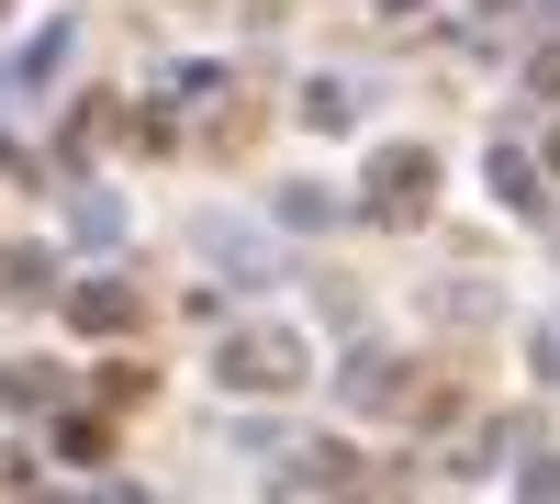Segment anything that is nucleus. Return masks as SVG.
<instances>
[{
    "label": "nucleus",
    "instance_id": "1",
    "mask_svg": "<svg viewBox=\"0 0 560 504\" xmlns=\"http://www.w3.org/2000/svg\"><path fill=\"white\" fill-rule=\"evenodd\" d=\"M213 382L224 392H303V337L292 326H236L213 348Z\"/></svg>",
    "mask_w": 560,
    "mask_h": 504
},
{
    "label": "nucleus",
    "instance_id": "2",
    "mask_svg": "<svg viewBox=\"0 0 560 504\" xmlns=\"http://www.w3.org/2000/svg\"><path fill=\"white\" fill-rule=\"evenodd\" d=\"M191 258L202 269H224V281H292V269H280V236L269 224H247V213H191Z\"/></svg>",
    "mask_w": 560,
    "mask_h": 504
},
{
    "label": "nucleus",
    "instance_id": "3",
    "mask_svg": "<svg viewBox=\"0 0 560 504\" xmlns=\"http://www.w3.org/2000/svg\"><path fill=\"white\" fill-rule=\"evenodd\" d=\"M427 202H438V157L427 146H382V157H370V179H359L370 224H427Z\"/></svg>",
    "mask_w": 560,
    "mask_h": 504
},
{
    "label": "nucleus",
    "instance_id": "4",
    "mask_svg": "<svg viewBox=\"0 0 560 504\" xmlns=\"http://www.w3.org/2000/svg\"><path fill=\"white\" fill-rule=\"evenodd\" d=\"M337 392L359 403V415H438V382H415L404 359H382V348H359L337 371Z\"/></svg>",
    "mask_w": 560,
    "mask_h": 504
},
{
    "label": "nucleus",
    "instance_id": "5",
    "mask_svg": "<svg viewBox=\"0 0 560 504\" xmlns=\"http://www.w3.org/2000/svg\"><path fill=\"white\" fill-rule=\"evenodd\" d=\"M269 482H280V493H359L370 460H348V448L314 437V448H269Z\"/></svg>",
    "mask_w": 560,
    "mask_h": 504
},
{
    "label": "nucleus",
    "instance_id": "6",
    "mask_svg": "<svg viewBox=\"0 0 560 504\" xmlns=\"http://www.w3.org/2000/svg\"><path fill=\"white\" fill-rule=\"evenodd\" d=\"M79 68V12H57V23H45L34 45H23V68H12V102H45V90H57Z\"/></svg>",
    "mask_w": 560,
    "mask_h": 504
},
{
    "label": "nucleus",
    "instance_id": "7",
    "mask_svg": "<svg viewBox=\"0 0 560 504\" xmlns=\"http://www.w3.org/2000/svg\"><path fill=\"white\" fill-rule=\"evenodd\" d=\"M57 403H68L57 359H12V371H0V415H57Z\"/></svg>",
    "mask_w": 560,
    "mask_h": 504
},
{
    "label": "nucleus",
    "instance_id": "8",
    "mask_svg": "<svg viewBox=\"0 0 560 504\" xmlns=\"http://www.w3.org/2000/svg\"><path fill=\"white\" fill-rule=\"evenodd\" d=\"M135 314H147V303H135L124 281H79V292H68V326H79V337H124Z\"/></svg>",
    "mask_w": 560,
    "mask_h": 504
},
{
    "label": "nucleus",
    "instance_id": "9",
    "mask_svg": "<svg viewBox=\"0 0 560 504\" xmlns=\"http://www.w3.org/2000/svg\"><path fill=\"white\" fill-rule=\"evenodd\" d=\"M0 303H57V258L45 247H0Z\"/></svg>",
    "mask_w": 560,
    "mask_h": 504
},
{
    "label": "nucleus",
    "instance_id": "10",
    "mask_svg": "<svg viewBox=\"0 0 560 504\" xmlns=\"http://www.w3.org/2000/svg\"><path fill=\"white\" fill-rule=\"evenodd\" d=\"M280 224L325 236V224H348V191H325V179H280Z\"/></svg>",
    "mask_w": 560,
    "mask_h": 504
},
{
    "label": "nucleus",
    "instance_id": "11",
    "mask_svg": "<svg viewBox=\"0 0 560 504\" xmlns=\"http://www.w3.org/2000/svg\"><path fill=\"white\" fill-rule=\"evenodd\" d=\"M68 236L79 247H124V202L113 191H68Z\"/></svg>",
    "mask_w": 560,
    "mask_h": 504
},
{
    "label": "nucleus",
    "instance_id": "12",
    "mask_svg": "<svg viewBox=\"0 0 560 504\" xmlns=\"http://www.w3.org/2000/svg\"><path fill=\"white\" fill-rule=\"evenodd\" d=\"M493 191L516 202V213H538V157L516 146V134H504V146H493Z\"/></svg>",
    "mask_w": 560,
    "mask_h": 504
},
{
    "label": "nucleus",
    "instance_id": "13",
    "mask_svg": "<svg viewBox=\"0 0 560 504\" xmlns=\"http://www.w3.org/2000/svg\"><path fill=\"white\" fill-rule=\"evenodd\" d=\"M57 460L102 471V460H113V426H102V415H57Z\"/></svg>",
    "mask_w": 560,
    "mask_h": 504
},
{
    "label": "nucleus",
    "instance_id": "14",
    "mask_svg": "<svg viewBox=\"0 0 560 504\" xmlns=\"http://www.w3.org/2000/svg\"><path fill=\"white\" fill-rule=\"evenodd\" d=\"M303 124H325V134L359 124V90H348V79H314V90H303Z\"/></svg>",
    "mask_w": 560,
    "mask_h": 504
},
{
    "label": "nucleus",
    "instance_id": "15",
    "mask_svg": "<svg viewBox=\"0 0 560 504\" xmlns=\"http://www.w3.org/2000/svg\"><path fill=\"white\" fill-rule=\"evenodd\" d=\"M438 314H448V326H482L493 292H482V281H448V292H438Z\"/></svg>",
    "mask_w": 560,
    "mask_h": 504
},
{
    "label": "nucleus",
    "instance_id": "16",
    "mask_svg": "<svg viewBox=\"0 0 560 504\" xmlns=\"http://www.w3.org/2000/svg\"><path fill=\"white\" fill-rule=\"evenodd\" d=\"M538 371H549V392H560V314L538 326Z\"/></svg>",
    "mask_w": 560,
    "mask_h": 504
},
{
    "label": "nucleus",
    "instance_id": "17",
    "mask_svg": "<svg viewBox=\"0 0 560 504\" xmlns=\"http://www.w3.org/2000/svg\"><path fill=\"white\" fill-rule=\"evenodd\" d=\"M34 482V460H23V448H0V493H23Z\"/></svg>",
    "mask_w": 560,
    "mask_h": 504
},
{
    "label": "nucleus",
    "instance_id": "18",
    "mask_svg": "<svg viewBox=\"0 0 560 504\" xmlns=\"http://www.w3.org/2000/svg\"><path fill=\"white\" fill-rule=\"evenodd\" d=\"M459 12H471V23H504V12H516V0H459Z\"/></svg>",
    "mask_w": 560,
    "mask_h": 504
},
{
    "label": "nucleus",
    "instance_id": "19",
    "mask_svg": "<svg viewBox=\"0 0 560 504\" xmlns=\"http://www.w3.org/2000/svg\"><path fill=\"white\" fill-rule=\"evenodd\" d=\"M382 12H427V0H382Z\"/></svg>",
    "mask_w": 560,
    "mask_h": 504
},
{
    "label": "nucleus",
    "instance_id": "20",
    "mask_svg": "<svg viewBox=\"0 0 560 504\" xmlns=\"http://www.w3.org/2000/svg\"><path fill=\"white\" fill-rule=\"evenodd\" d=\"M0 102H12V68H0Z\"/></svg>",
    "mask_w": 560,
    "mask_h": 504
},
{
    "label": "nucleus",
    "instance_id": "21",
    "mask_svg": "<svg viewBox=\"0 0 560 504\" xmlns=\"http://www.w3.org/2000/svg\"><path fill=\"white\" fill-rule=\"evenodd\" d=\"M549 168H560V134H549Z\"/></svg>",
    "mask_w": 560,
    "mask_h": 504
},
{
    "label": "nucleus",
    "instance_id": "22",
    "mask_svg": "<svg viewBox=\"0 0 560 504\" xmlns=\"http://www.w3.org/2000/svg\"><path fill=\"white\" fill-rule=\"evenodd\" d=\"M0 12H12V0H0Z\"/></svg>",
    "mask_w": 560,
    "mask_h": 504
}]
</instances>
